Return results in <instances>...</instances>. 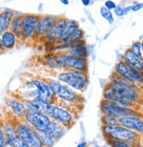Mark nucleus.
<instances>
[{"label":"nucleus","instance_id":"obj_1","mask_svg":"<svg viewBox=\"0 0 143 147\" xmlns=\"http://www.w3.org/2000/svg\"><path fill=\"white\" fill-rule=\"evenodd\" d=\"M45 80L52 89L58 103L69 108L83 103V96L78 92L71 89L56 78H47Z\"/></svg>","mask_w":143,"mask_h":147},{"label":"nucleus","instance_id":"obj_2","mask_svg":"<svg viewBox=\"0 0 143 147\" xmlns=\"http://www.w3.org/2000/svg\"><path fill=\"white\" fill-rule=\"evenodd\" d=\"M56 79L78 93L84 92L89 85V74L83 71L62 69L56 73Z\"/></svg>","mask_w":143,"mask_h":147},{"label":"nucleus","instance_id":"obj_3","mask_svg":"<svg viewBox=\"0 0 143 147\" xmlns=\"http://www.w3.org/2000/svg\"><path fill=\"white\" fill-rule=\"evenodd\" d=\"M109 82L115 92V94L121 98L127 99L135 104L141 101V93L138 85L130 84L119 77L113 72L110 76Z\"/></svg>","mask_w":143,"mask_h":147},{"label":"nucleus","instance_id":"obj_4","mask_svg":"<svg viewBox=\"0 0 143 147\" xmlns=\"http://www.w3.org/2000/svg\"><path fill=\"white\" fill-rule=\"evenodd\" d=\"M47 115L51 120L58 123L67 130L72 127L77 121V113L75 110L58 102L49 105Z\"/></svg>","mask_w":143,"mask_h":147},{"label":"nucleus","instance_id":"obj_5","mask_svg":"<svg viewBox=\"0 0 143 147\" xmlns=\"http://www.w3.org/2000/svg\"><path fill=\"white\" fill-rule=\"evenodd\" d=\"M99 109H100V112L102 115L112 116L118 119L125 117H129V116L142 117V115L137 109L124 108L113 102L105 100V99L101 100L99 103Z\"/></svg>","mask_w":143,"mask_h":147},{"label":"nucleus","instance_id":"obj_6","mask_svg":"<svg viewBox=\"0 0 143 147\" xmlns=\"http://www.w3.org/2000/svg\"><path fill=\"white\" fill-rule=\"evenodd\" d=\"M14 123L17 133L23 139L27 147H45L41 143L37 131L23 119L16 118Z\"/></svg>","mask_w":143,"mask_h":147},{"label":"nucleus","instance_id":"obj_7","mask_svg":"<svg viewBox=\"0 0 143 147\" xmlns=\"http://www.w3.org/2000/svg\"><path fill=\"white\" fill-rule=\"evenodd\" d=\"M101 131L106 141L118 140V141L131 143L135 139L140 138V136L139 134L128 130V129L125 128L121 125L113 126V127L102 126Z\"/></svg>","mask_w":143,"mask_h":147},{"label":"nucleus","instance_id":"obj_8","mask_svg":"<svg viewBox=\"0 0 143 147\" xmlns=\"http://www.w3.org/2000/svg\"><path fill=\"white\" fill-rule=\"evenodd\" d=\"M26 89H36L39 92L41 97L46 99L50 103H57V100L54 95L52 89L46 82L45 79L41 78H31L25 82Z\"/></svg>","mask_w":143,"mask_h":147},{"label":"nucleus","instance_id":"obj_9","mask_svg":"<svg viewBox=\"0 0 143 147\" xmlns=\"http://www.w3.org/2000/svg\"><path fill=\"white\" fill-rule=\"evenodd\" d=\"M57 59L62 66V69L66 70H77L87 72L89 70V61L83 58L73 57L68 55L65 53H56Z\"/></svg>","mask_w":143,"mask_h":147},{"label":"nucleus","instance_id":"obj_10","mask_svg":"<svg viewBox=\"0 0 143 147\" xmlns=\"http://www.w3.org/2000/svg\"><path fill=\"white\" fill-rule=\"evenodd\" d=\"M41 14L35 13H25L23 18V26L21 32L20 41L25 43L33 40L34 32L40 20Z\"/></svg>","mask_w":143,"mask_h":147},{"label":"nucleus","instance_id":"obj_11","mask_svg":"<svg viewBox=\"0 0 143 147\" xmlns=\"http://www.w3.org/2000/svg\"><path fill=\"white\" fill-rule=\"evenodd\" d=\"M68 18L63 16H59L57 21L49 30V32L44 36L43 41L56 44L62 38L64 32V30L68 25Z\"/></svg>","mask_w":143,"mask_h":147},{"label":"nucleus","instance_id":"obj_12","mask_svg":"<svg viewBox=\"0 0 143 147\" xmlns=\"http://www.w3.org/2000/svg\"><path fill=\"white\" fill-rule=\"evenodd\" d=\"M59 16L56 15H49V14H42L41 15L40 20L34 32L33 40H41L44 36L49 32V30L53 27V26L57 21Z\"/></svg>","mask_w":143,"mask_h":147},{"label":"nucleus","instance_id":"obj_13","mask_svg":"<svg viewBox=\"0 0 143 147\" xmlns=\"http://www.w3.org/2000/svg\"><path fill=\"white\" fill-rule=\"evenodd\" d=\"M23 120L36 131H45L51 121L47 115L41 112H27Z\"/></svg>","mask_w":143,"mask_h":147},{"label":"nucleus","instance_id":"obj_14","mask_svg":"<svg viewBox=\"0 0 143 147\" xmlns=\"http://www.w3.org/2000/svg\"><path fill=\"white\" fill-rule=\"evenodd\" d=\"M5 104L7 109H9L10 111L14 115L15 118L23 119L26 114L27 113L26 108L24 104V101L15 95H12L6 98Z\"/></svg>","mask_w":143,"mask_h":147},{"label":"nucleus","instance_id":"obj_15","mask_svg":"<svg viewBox=\"0 0 143 147\" xmlns=\"http://www.w3.org/2000/svg\"><path fill=\"white\" fill-rule=\"evenodd\" d=\"M68 55L73 57H78V58H83V59H89L91 55L90 49L87 45V42L84 40H79L74 42L69 43V47L65 52Z\"/></svg>","mask_w":143,"mask_h":147},{"label":"nucleus","instance_id":"obj_16","mask_svg":"<svg viewBox=\"0 0 143 147\" xmlns=\"http://www.w3.org/2000/svg\"><path fill=\"white\" fill-rule=\"evenodd\" d=\"M119 125L128 129V130L139 134L140 137L143 136V116H129L119 119Z\"/></svg>","mask_w":143,"mask_h":147},{"label":"nucleus","instance_id":"obj_17","mask_svg":"<svg viewBox=\"0 0 143 147\" xmlns=\"http://www.w3.org/2000/svg\"><path fill=\"white\" fill-rule=\"evenodd\" d=\"M3 128L5 131V137L9 138L15 147H27L23 139L19 136L16 131L14 121L8 120L3 123Z\"/></svg>","mask_w":143,"mask_h":147},{"label":"nucleus","instance_id":"obj_18","mask_svg":"<svg viewBox=\"0 0 143 147\" xmlns=\"http://www.w3.org/2000/svg\"><path fill=\"white\" fill-rule=\"evenodd\" d=\"M121 60L126 63L129 67L136 69L143 76V63L142 61L139 60L132 53L130 48H127L122 54Z\"/></svg>","mask_w":143,"mask_h":147},{"label":"nucleus","instance_id":"obj_19","mask_svg":"<svg viewBox=\"0 0 143 147\" xmlns=\"http://www.w3.org/2000/svg\"><path fill=\"white\" fill-rule=\"evenodd\" d=\"M116 75L130 84H135L132 78V69L122 60H119L114 66V71ZM137 85V84H136Z\"/></svg>","mask_w":143,"mask_h":147},{"label":"nucleus","instance_id":"obj_20","mask_svg":"<svg viewBox=\"0 0 143 147\" xmlns=\"http://www.w3.org/2000/svg\"><path fill=\"white\" fill-rule=\"evenodd\" d=\"M66 131H67V129H65L63 126H62L61 124H59L58 123L55 121L51 120L44 131L58 141L64 136V134L66 133Z\"/></svg>","mask_w":143,"mask_h":147},{"label":"nucleus","instance_id":"obj_21","mask_svg":"<svg viewBox=\"0 0 143 147\" xmlns=\"http://www.w3.org/2000/svg\"><path fill=\"white\" fill-rule=\"evenodd\" d=\"M0 39L2 40V44L5 51H9L15 48L20 42V40L18 39V37L10 30L5 32L1 35V37H0Z\"/></svg>","mask_w":143,"mask_h":147},{"label":"nucleus","instance_id":"obj_22","mask_svg":"<svg viewBox=\"0 0 143 147\" xmlns=\"http://www.w3.org/2000/svg\"><path fill=\"white\" fill-rule=\"evenodd\" d=\"M23 18L24 14H15V16L12 18V20H11L10 23V27L9 30L13 32L18 39L21 40V32H22V26H23Z\"/></svg>","mask_w":143,"mask_h":147},{"label":"nucleus","instance_id":"obj_23","mask_svg":"<svg viewBox=\"0 0 143 147\" xmlns=\"http://www.w3.org/2000/svg\"><path fill=\"white\" fill-rule=\"evenodd\" d=\"M43 61H44V64L48 68L56 70L57 72L60 70H62V66H61V64L57 59V54L55 53H48L44 54Z\"/></svg>","mask_w":143,"mask_h":147},{"label":"nucleus","instance_id":"obj_24","mask_svg":"<svg viewBox=\"0 0 143 147\" xmlns=\"http://www.w3.org/2000/svg\"><path fill=\"white\" fill-rule=\"evenodd\" d=\"M84 37H85V32L80 27L77 31H75L74 32L69 34L68 36L61 39L56 44H69L71 42H74V41H77L79 40H84Z\"/></svg>","mask_w":143,"mask_h":147},{"label":"nucleus","instance_id":"obj_25","mask_svg":"<svg viewBox=\"0 0 143 147\" xmlns=\"http://www.w3.org/2000/svg\"><path fill=\"white\" fill-rule=\"evenodd\" d=\"M40 139L41 141V143L43 144V145L45 147H53L54 145L56 144V143L57 142L56 139H55L54 138H52L51 136H49L48 134H47L44 131H37Z\"/></svg>","mask_w":143,"mask_h":147},{"label":"nucleus","instance_id":"obj_26","mask_svg":"<svg viewBox=\"0 0 143 147\" xmlns=\"http://www.w3.org/2000/svg\"><path fill=\"white\" fill-rule=\"evenodd\" d=\"M78 28H80V25H79L78 21H77L75 20H69V18H68V25H67L65 30H64L62 38H65V37L68 36L69 34H71L75 31H77Z\"/></svg>","mask_w":143,"mask_h":147},{"label":"nucleus","instance_id":"obj_27","mask_svg":"<svg viewBox=\"0 0 143 147\" xmlns=\"http://www.w3.org/2000/svg\"><path fill=\"white\" fill-rule=\"evenodd\" d=\"M99 12H100L101 17L108 22L110 25H113L114 23V21H115L114 14L112 11L107 10L104 6H101L99 9Z\"/></svg>","mask_w":143,"mask_h":147},{"label":"nucleus","instance_id":"obj_28","mask_svg":"<svg viewBox=\"0 0 143 147\" xmlns=\"http://www.w3.org/2000/svg\"><path fill=\"white\" fill-rule=\"evenodd\" d=\"M101 123H102V126H109V127L119 125L118 118L112 117V116H106V115H102Z\"/></svg>","mask_w":143,"mask_h":147},{"label":"nucleus","instance_id":"obj_29","mask_svg":"<svg viewBox=\"0 0 143 147\" xmlns=\"http://www.w3.org/2000/svg\"><path fill=\"white\" fill-rule=\"evenodd\" d=\"M129 48L132 51V53L135 55V56L139 60H140V61L143 60V53H142V49H141V43H140V41L139 40L134 41Z\"/></svg>","mask_w":143,"mask_h":147},{"label":"nucleus","instance_id":"obj_30","mask_svg":"<svg viewBox=\"0 0 143 147\" xmlns=\"http://www.w3.org/2000/svg\"><path fill=\"white\" fill-rule=\"evenodd\" d=\"M10 23L11 20L5 16V14L2 11H0V37L5 32L9 30Z\"/></svg>","mask_w":143,"mask_h":147},{"label":"nucleus","instance_id":"obj_31","mask_svg":"<svg viewBox=\"0 0 143 147\" xmlns=\"http://www.w3.org/2000/svg\"><path fill=\"white\" fill-rule=\"evenodd\" d=\"M110 147H133L129 143L118 140H108L106 141Z\"/></svg>","mask_w":143,"mask_h":147},{"label":"nucleus","instance_id":"obj_32","mask_svg":"<svg viewBox=\"0 0 143 147\" xmlns=\"http://www.w3.org/2000/svg\"><path fill=\"white\" fill-rule=\"evenodd\" d=\"M5 134L3 128V123H0V147H5Z\"/></svg>","mask_w":143,"mask_h":147},{"label":"nucleus","instance_id":"obj_33","mask_svg":"<svg viewBox=\"0 0 143 147\" xmlns=\"http://www.w3.org/2000/svg\"><path fill=\"white\" fill-rule=\"evenodd\" d=\"M104 6L107 9V10H109V11H114L117 7V4L113 1V0H107V1L104 2Z\"/></svg>","mask_w":143,"mask_h":147},{"label":"nucleus","instance_id":"obj_34","mask_svg":"<svg viewBox=\"0 0 143 147\" xmlns=\"http://www.w3.org/2000/svg\"><path fill=\"white\" fill-rule=\"evenodd\" d=\"M124 7L125 6H122L120 5H117L116 9L113 11V14H115L117 17L120 18V17H123L124 16Z\"/></svg>","mask_w":143,"mask_h":147},{"label":"nucleus","instance_id":"obj_35","mask_svg":"<svg viewBox=\"0 0 143 147\" xmlns=\"http://www.w3.org/2000/svg\"><path fill=\"white\" fill-rule=\"evenodd\" d=\"M132 6V11H139L143 8V3H140V2H134L133 5H131Z\"/></svg>","mask_w":143,"mask_h":147},{"label":"nucleus","instance_id":"obj_36","mask_svg":"<svg viewBox=\"0 0 143 147\" xmlns=\"http://www.w3.org/2000/svg\"><path fill=\"white\" fill-rule=\"evenodd\" d=\"M130 11H132V6L131 5H127L124 7V16L127 15Z\"/></svg>","mask_w":143,"mask_h":147},{"label":"nucleus","instance_id":"obj_37","mask_svg":"<svg viewBox=\"0 0 143 147\" xmlns=\"http://www.w3.org/2000/svg\"><path fill=\"white\" fill-rule=\"evenodd\" d=\"M5 147H15V146L13 145V144L12 143V141H11L9 138H6V139H5Z\"/></svg>","mask_w":143,"mask_h":147},{"label":"nucleus","instance_id":"obj_38","mask_svg":"<svg viewBox=\"0 0 143 147\" xmlns=\"http://www.w3.org/2000/svg\"><path fill=\"white\" fill-rule=\"evenodd\" d=\"M91 0H82V5L85 7L91 5Z\"/></svg>","mask_w":143,"mask_h":147},{"label":"nucleus","instance_id":"obj_39","mask_svg":"<svg viewBox=\"0 0 143 147\" xmlns=\"http://www.w3.org/2000/svg\"><path fill=\"white\" fill-rule=\"evenodd\" d=\"M79 146H80V147H88V144H87V142L83 141V142H81V143L79 144Z\"/></svg>","mask_w":143,"mask_h":147},{"label":"nucleus","instance_id":"obj_40","mask_svg":"<svg viewBox=\"0 0 143 147\" xmlns=\"http://www.w3.org/2000/svg\"><path fill=\"white\" fill-rule=\"evenodd\" d=\"M3 52H5V49L3 47V44H2V40L0 39V53H2Z\"/></svg>","mask_w":143,"mask_h":147},{"label":"nucleus","instance_id":"obj_41","mask_svg":"<svg viewBox=\"0 0 143 147\" xmlns=\"http://www.w3.org/2000/svg\"><path fill=\"white\" fill-rule=\"evenodd\" d=\"M60 2L62 4H63L64 5H69V1H68V0H61Z\"/></svg>","mask_w":143,"mask_h":147},{"label":"nucleus","instance_id":"obj_42","mask_svg":"<svg viewBox=\"0 0 143 147\" xmlns=\"http://www.w3.org/2000/svg\"><path fill=\"white\" fill-rule=\"evenodd\" d=\"M140 43H141V49H142V53H143V39L140 40Z\"/></svg>","mask_w":143,"mask_h":147},{"label":"nucleus","instance_id":"obj_43","mask_svg":"<svg viewBox=\"0 0 143 147\" xmlns=\"http://www.w3.org/2000/svg\"><path fill=\"white\" fill-rule=\"evenodd\" d=\"M77 147H80V146H79V144H78V145H77Z\"/></svg>","mask_w":143,"mask_h":147},{"label":"nucleus","instance_id":"obj_44","mask_svg":"<svg viewBox=\"0 0 143 147\" xmlns=\"http://www.w3.org/2000/svg\"><path fill=\"white\" fill-rule=\"evenodd\" d=\"M142 63H143V60H142Z\"/></svg>","mask_w":143,"mask_h":147}]
</instances>
